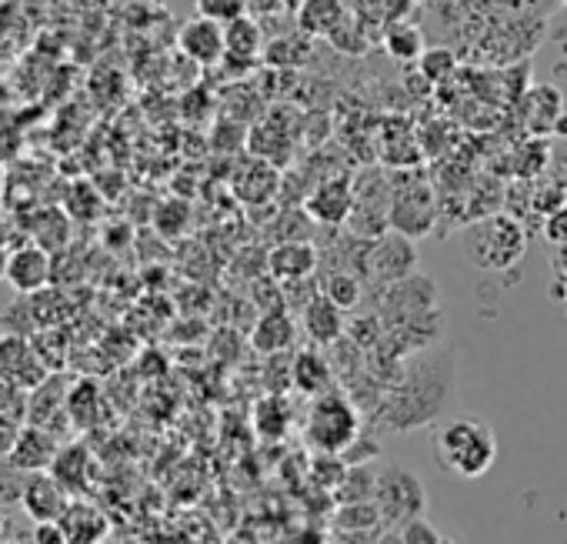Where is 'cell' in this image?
I'll list each match as a JSON object with an SVG mask.
<instances>
[{
    "mask_svg": "<svg viewBox=\"0 0 567 544\" xmlns=\"http://www.w3.org/2000/svg\"><path fill=\"white\" fill-rule=\"evenodd\" d=\"M451 391H454L451 355L444 351V355L417 358L411 368H401V381L394 388H388L381 411H384L388 424L398 431L424 428L427 421H434L441 414Z\"/></svg>",
    "mask_w": 567,
    "mask_h": 544,
    "instance_id": "obj_1",
    "label": "cell"
},
{
    "mask_svg": "<svg viewBox=\"0 0 567 544\" xmlns=\"http://www.w3.org/2000/svg\"><path fill=\"white\" fill-rule=\"evenodd\" d=\"M434 461L457 478H481L497 461V438L481 418H451L434 434Z\"/></svg>",
    "mask_w": 567,
    "mask_h": 544,
    "instance_id": "obj_2",
    "label": "cell"
},
{
    "mask_svg": "<svg viewBox=\"0 0 567 544\" xmlns=\"http://www.w3.org/2000/svg\"><path fill=\"white\" fill-rule=\"evenodd\" d=\"M527 250V230L511 214L477 217L464 227V254L477 270H507L520 264Z\"/></svg>",
    "mask_w": 567,
    "mask_h": 544,
    "instance_id": "obj_3",
    "label": "cell"
},
{
    "mask_svg": "<svg viewBox=\"0 0 567 544\" xmlns=\"http://www.w3.org/2000/svg\"><path fill=\"white\" fill-rule=\"evenodd\" d=\"M358 438H361V414L344 391L331 388L311 401L305 418V441L315 454H344Z\"/></svg>",
    "mask_w": 567,
    "mask_h": 544,
    "instance_id": "obj_4",
    "label": "cell"
},
{
    "mask_svg": "<svg viewBox=\"0 0 567 544\" xmlns=\"http://www.w3.org/2000/svg\"><path fill=\"white\" fill-rule=\"evenodd\" d=\"M391 194H394V181L388 174H378L374 167L361 171L354 177V211L351 220L344 224L348 234L364 237V240H378L381 234L391 230Z\"/></svg>",
    "mask_w": 567,
    "mask_h": 544,
    "instance_id": "obj_5",
    "label": "cell"
},
{
    "mask_svg": "<svg viewBox=\"0 0 567 544\" xmlns=\"http://www.w3.org/2000/svg\"><path fill=\"white\" fill-rule=\"evenodd\" d=\"M394 181V194H391V230L417 240L427 237L437 227V197L434 187L424 177L404 174V177H391Z\"/></svg>",
    "mask_w": 567,
    "mask_h": 544,
    "instance_id": "obj_6",
    "label": "cell"
},
{
    "mask_svg": "<svg viewBox=\"0 0 567 544\" xmlns=\"http://www.w3.org/2000/svg\"><path fill=\"white\" fill-rule=\"evenodd\" d=\"M374 504L381 511V524L401 531L404 524L417 521L427 507L424 497V484L417 481V474H411L408 468H384L378 471V487H374Z\"/></svg>",
    "mask_w": 567,
    "mask_h": 544,
    "instance_id": "obj_7",
    "label": "cell"
},
{
    "mask_svg": "<svg viewBox=\"0 0 567 544\" xmlns=\"http://www.w3.org/2000/svg\"><path fill=\"white\" fill-rule=\"evenodd\" d=\"M417 275V247L411 237L398 234V230H388L381 234L378 240H371V250H368V278L364 285H378L381 291Z\"/></svg>",
    "mask_w": 567,
    "mask_h": 544,
    "instance_id": "obj_8",
    "label": "cell"
},
{
    "mask_svg": "<svg viewBox=\"0 0 567 544\" xmlns=\"http://www.w3.org/2000/svg\"><path fill=\"white\" fill-rule=\"evenodd\" d=\"M437 311V285L424 275H411L391 288L381 291V318L388 325V331L394 328H404L424 315H434Z\"/></svg>",
    "mask_w": 567,
    "mask_h": 544,
    "instance_id": "obj_9",
    "label": "cell"
},
{
    "mask_svg": "<svg viewBox=\"0 0 567 544\" xmlns=\"http://www.w3.org/2000/svg\"><path fill=\"white\" fill-rule=\"evenodd\" d=\"M354 211V177L334 174L315 184V191L305 197V214L321 227H344Z\"/></svg>",
    "mask_w": 567,
    "mask_h": 544,
    "instance_id": "obj_10",
    "label": "cell"
},
{
    "mask_svg": "<svg viewBox=\"0 0 567 544\" xmlns=\"http://www.w3.org/2000/svg\"><path fill=\"white\" fill-rule=\"evenodd\" d=\"M54 281V254L34 240H24L11 250V264H8V285L21 295H41L48 291V285Z\"/></svg>",
    "mask_w": 567,
    "mask_h": 544,
    "instance_id": "obj_11",
    "label": "cell"
},
{
    "mask_svg": "<svg viewBox=\"0 0 567 544\" xmlns=\"http://www.w3.org/2000/svg\"><path fill=\"white\" fill-rule=\"evenodd\" d=\"M321 267V250L311 240H280L267 250V275L280 285L315 278Z\"/></svg>",
    "mask_w": 567,
    "mask_h": 544,
    "instance_id": "obj_12",
    "label": "cell"
},
{
    "mask_svg": "<svg viewBox=\"0 0 567 544\" xmlns=\"http://www.w3.org/2000/svg\"><path fill=\"white\" fill-rule=\"evenodd\" d=\"M177 48L184 58H190L200 68H214L224 61L227 48H224V24L207 21V18H190L181 34H177Z\"/></svg>",
    "mask_w": 567,
    "mask_h": 544,
    "instance_id": "obj_13",
    "label": "cell"
},
{
    "mask_svg": "<svg viewBox=\"0 0 567 544\" xmlns=\"http://www.w3.org/2000/svg\"><path fill=\"white\" fill-rule=\"evenodd\" d=\"M264 44L267 41H264L260 21H254V18L244 14V18L224 24V48H227V54H224L220 64L237 68V71H247V68H254L264 58Z\"/></svg>",
    "mask_w": 567,
    "mask_h": 544,
    "instance_id": "obj_14",
    "label": "cell"
},
{
    "mask_svg": "<svg viewBox=\"0 0 567 544\" xmlns=\"http://www.w3.org/2000/svg\"><path fill=\"white\" fill-rule=\"evenodd\" d=\"M61 444H58V434L48 431V428H38V424H24L14 451H11V468L24 471V474H41V471H51L54 458H58Z\"/></svg>",
    "mask_w": 567,
    "mask_h": 544,
    "instance_id": "obj_15",
    "label": "cell"
},
{
    "mask_svg": "<svg viewBox=\"0 0 567 544\" xmlns=\"http://www.w3.org/2000/svg\"><path fill=\"white\" fill-rule=\"evenodd\" d=\"M21 504L34 517V524H41V521H58L64 514V507L71 504V494L54 481L51 471H41V474H28Z\"/></svg>",
    "mask_w": 567,
    "mask_h": 544,
    "instance_id": "obj_16",
    "label": "cell"
},
{
    "mask_svg": "<svg viewBox=\"0 0 567 544\" xmlns=\"http://www.w3.org/2000/svg\"><path fill=\"white\" fill-rule=\"evenodd\" d=\"M58 521H61V527H64L68 544H104V537H107V531H111L107 514H104L97 504L84 501V497H74V501L64 507V514H61Z\"/></svg>",
    "mask_w": 567,
    "mask_h": 544,
    "instance_id": "obj_17",
    "label": "cell"
},
{
    "mask_svg": "<svg viewBox=\"0 0 567 544\" xmlns=\"http://www.w3.org/2000/svg\"><path fill=\"white\" fill-rule=\"evenodd\" d=\"M277 187H280L277 167L267 164V161H260V157H247V161L237 167V174H234V194H237L244 204H250V207L270 204V197L277 194Z\"/></svg>",
    "mask_w": 567,
    "mask_h": 544,
    "instance_id": "obj_18",
    "label": "cell"
},
{
    "mask_svg": "<svg viewBox=\"0 0 567 544\" xmlns=\"http://www.w3.org/2000/svg\"><path fill=\"white\" fill-rule=\"evenodd\" d=\"M301 328L305 335L321 345V348H334L338 341L348 338V318L338 305H331L324 295H318L305 311H301Z\"/></svg>",
    "mask_w": 567,
    "mask_h": 544,
    "instance_id": "obj_19",
    "label": "cell"
},
{
    "mask_svg": "<svg viewBox=\"0 0 567 544\" xmlns=\"http://www.w3.org/2000/svg\"><path fill=\"white\" fill-rule=\"evenodd\" d=\"M295 338H298V325L291 311H264L250 331V348L264 358H274V355L291 351Z\"/></svg>",
    "mask_w": 567,
    "mask_h": 544,
    "instance_id": "obj_20",
    "label": "cell"
},
{
    "mask_svg": "<svg viewBox=\"0 0 567 544\" xmlns=\"http://www.w3.org/2000/svg\"><path fill=\"white\" fill-rule=\"evenodd\" d=\"M291 384H295L301 394L318 398V394H324V391L334 388V365H331L321 351L305 348V351H298L295 361H291Z\"/></svg>",
    "mask_w": 567,
    "mask_h": 544,
    "instance_id": "obj_21",
    "label": "cell"
},
{
    "mask_svg": "<svg viewBox=\"0 0 567 544\" xmlns=\"http://www.w3.org/2000/svg\"><path fill=\"white\" fill-rule=\"evenodd\" d=\"M344 18H348L344 0H305L295 14V28L315 41V38H331Z\"/></svg>",
    "mask_w": 567,
    "mask_h": 544,
    "instance_id": "obj_22",
    "label": "cell"
},
{
    "mask_svg": "<svg viewBox=\"0 0 567 544\" xmlns=\"http://www.w3.org/2000/svg\"><path fill=\"white\" fill-rule=\"evenodd\" d=\"M291 141H295V134L288 127H280L277 121H264V124L247 131L250 157H260V161H267L274 167L291 161Z\"/></svg>",
    "mask_w": 567,
    "mask_h": 544,
    "instance_id": "obj_23",
    "label": "cell"
},
{
    "mask_svg": "<svg viewBox=\"0 0 567 544\" xmlns=\"http://www.w3.org/2000/svg\"><path fill=\"white\" fill-rule=\"evenodd\" d=\"M51 474L54 481L68 491V494H84L87 484H91V454L84 444H64L51 464Z\"/></svg>",
    "mask_w": 567,
    "mask_h": 544,
    "instance_id": "obj_24",
    "label": "cell"
},
{
    "mask_svg": "<svg viewBox=\"0 0 567 544\" xmlns=\"http://www.w3.org/2000/svg\"><path fill=\"white\" fill-rule=\"evenodd\" d=\"M267 68L274 71H298L311 61V38L295 31V34H280V38H270L264 44V58H260Z\"/></svg>",
    "mask_w": 567,
    "mask_h": 544,
    "instance_id": "obj_25",
    "label": "cell"
},
{
    "mask_svg": "<svg viewBox=\"0 0 567 544\" xmlns=\"http://www.w3.org/2000/svg\"><path fill=\"white\" fill-rule=\"evenodd\" d=\"M291 424H295V418H291V408L284 394H264L254 404V428L264 441H280L291 431Z\"/></svg>",
    "mask_w": 567,
    "mask_h": 544,
    "instance_id": "obj_26",
    "label": "cell"
},
{
    "mask_svg": "<svg viewBox=\"0 0 567 544\" xmlns=\"http://www.w3.org/2000/svg\"><path fill=\"white\" fill-rule=\"evenodd\" d=\"M381 48H384L394 61L414 64V61L424 58L427 41H424V31H421V28H414V24H408V21H398V24H388V28H384Z\"/></svg>",
    "mask_w": 567,
    "mask_h": 544,
    "instance_id": "obj_27",
    "label": "cell"
},
{
    "mask_svg": "<svg viewBox=\"0 0 567 544\" xmlns=\"http://www.w3.org/2000/svg\"><path fill=\"white\" fill-rule=\"evenodd\" d=\"M321 295L348 315L364 301V281L354 275V270H328L321 281Z\"/></svg>",
    "mask_w": 567,
    "mask_h": 544,
    "instance_id": "obj_28",
    "label": "cell"
},
{
    "mask_svg": "<svg viewBox=\"0 0 567 544\" xmlns=\"http://www.w3.org/2000/svg\"><path fill=\"white\" fill-rule=\"evenodd\" d=\"M328 44L341 54H351V58H361L374 48V28H368L361 18H354L348 11V18L334 28V34L328 38Z\"/></svg>",
    "mask_w": 567,
    "mask_h": 544,
    "instance_id": "obj_29",
    "label": "cell"
},
{
    "mask_svg": "<svg viewBox=\"0 0 567 544\" xmlns=\"http://www.w3.org/2000/svg\"><path fill=\"white\" fill-rule=\"evenodd\" d=\"M34 358V341L28 335H0V381H14Z\"/></svg>",
    "mask_w": 567,
    "mask_h": 544,
    "instance_id": "obj_30",
    "label": "cell"
},
{
    "mask_svg": "<svg viewBox=\"0 0 567 544\" xmlns=\"http://www.w3.org/2000/svg\"><path fill=\"white\" fill-rule=\"evenodd\" d=\"M68 234H71V220H68V214L64 211H41V217H38V224L31 227V237H34V244H41V247H48L51 254L54 250H61L64 244H68Z\"/></svg>",
    "mask_w": 567,
    "mask_h": 544,
    "instance_id": "obj_31",
    "label": "cell"
},
{
    "mask_svg": "<svg viewBox=\"0 0 567 544\" xmlns=\"http://www.w3.org/2000/svg\"><path fill=\"white\" fill-rule=\"evenodd\" d=\"M417 64H421V78H424L427 84L447 81V78H454V71H457V58H454V51H447V48H427L424 58H421Z\"/></svg>",
    "mask_w": 567,
    "mask_h": 544,
    "instance_id": "obj_32",
    "label": "cell"
},
{
    "mask_svg": "<svg viewBox=\"0 0 567 544\" xmlns=\"http://www.w3.org/2000/svg\"><path fill=\"white\" fill-rule=\"evenodd\" d=\"M194 11H197V18L230 24L247 14V0H194Z\"/></svg>",
    "mask_w": 567,
    "mask_h": 544,
    "instance_id": "obj_33",
    "label": "cell"
},
{
    "mask_svg": "<svg viewBox=\"0 0 567 544\" xmlns=\"http://www.w3.org/2000/svg\"><path fill=\"white\" fill-rule=\"evenodd\" d=\"M187 220H190V207H187L184 201H167V204H161L157 214H154V224H157V230H161L164 237L184 234Z\"/></svg>",
    "mask_w": 567,
    "mask_h": 544,
    "instance_id": "obj_34",
    "label": "cell"
},
{
    "mask_svg": "<svg viewBox=\"0 0 567 544\" xmlns=\"http://www.w3.org/2000/svg\"><path fill=\"white\" fill-rule=\"evenodd\" d=\"M338 524L351 527V531H368L374 524H381V511L374 501H358V504H344L338 511Z\"/></svg>",
    "mask_w": 567,
    "mask_h": 544,
    "instance_id": "obj_35",
    "label": "cell"
},
{
    "mask_svg": "<svg viewBox=\"0 0 567 544\" xmlns=\"http://www.w3.org/2000/svg\"><path fill=\"white\" fill-rule=\"evenodd\" d=\"M0 414L28 421V394L14 381H0Z\"/></svg>",
    "mask_w": 567,
    "mask_h": 544,
    "instance_id": "obj_36",
    "label": "cell"
},
{
    "mask_svg": "<svg viewBox=\"0 0 567 544\" xmlns=\"http://www.w3.org/2000/svg\"><path fill=\"white\" fill-rule=\"evenodd\" d=\"M348 11L361 18L368 28H388V0H351Z\"/></svg>",
    "mask_w": 567,
    "mask_h": 544,
    "instance_id": "obj_37",
    "label": "cell"
},
{
    "mask_svg": "<svg viewBox=\"0 0 567 544\" xmlns=\"http://www.w3.org/2000/svg\"><path fill=\"white\" fill-rule=\"evenodd\" d=\"M540 234L554 244V247H567V204H560L557 211H550L540 224Z\"/></svg>",
    "mask_w": 567,
    "mask_h": 544,
    "instance_id": "obj_38",
    "label": "cell"
},
{
    "mask_svg": "<svg viewBox=\"0 0 567 544\" xmlns=\"http://www.w3.org/2000/svg\"><path fill=\"white\" fill-rule=\"evenodd\" d=\"M401 541H404V544H441L444 537H441L424 517H417V521H411V524L401 527Z\"/></svg>",
    "mask_w": 567,
    "mask_h": 544,
    "instance_id": "obj_39",
    "label": "cell"
},
{
    "mask_svg": "<svg viewBox=\"0 0 567 544\" xmlns=\"http://www.w3.org/2000/svg\"><path fill=\"white\" fill-rule=\"evenodd\" d=\"M21 431H24V421L0 414V458H11V451H14Z\"/></svg>",
    "mask_w": 567,
    "mask_h": 544,
    "instance_id": "obj_40",
    "label": "cell"
},
{
    "mask_svg": "<svg viewBox=\"0 0 567 544\" xmlns=\"http://www.w3.org/2000/svg\"><path fill=\"white\" fill-rule=\"evenodd\" d=\"M31 544H68L61 521H41V524H34V531H31Z\"/></svg>",
    "mask_w": 567,
    "mask_h": 544,
    "instance_id": "obj_41",
    "label": "cell"
},
{
    "mask_svg": "<svg viewBox=\"0 0 567 544\" xmlns=\"http://www.w3.org/2000/svg\"><path fill=\"white\" fill-rule=\"evenodd\" d=\"M18 244H24V240H21V234H18V220H14V214H11V211L0 207V247L14 250Z\"/></svg>",
    "mask_w": 567,
    "mask_h": 544,
    "instance_id": "obj_42",
    "label": "cell"
},
{
    "mask_svg": "<svg viewBox=\"0 0 567 544\" xmlns=\"http://www.w3.org/2000/svg\"><path fill=\"white\" fill-rule=\"evenodd\" d=\"M277 14H288L284 11V4L280 0H247V18H254V21H267V18H277Z\"/></svg>",
    "mask_w": 567,
    "mask_h": 544,
    "instance_id": "obj_43",
    "label": "cell"
},
{
    "mask_svg": "<svg viewBox=\"0 0 567 544\" xmlns=\"http://www.w3.org/2000/svg\"><path fill=\"white\" fill-rule=\"evenodd\" d=\"M8 264H11V250L0 247V281H8Z\"/></svg>",
    "mask_w": 567,
    "mask_h": 544,
    "instance_id": "obj_44",
    "label": "cell"
},
{
    "mask_svg": "<svg viewBox=\"0 0 567 544\" xmlns=\"http://www.w3.org/2000/svg\"><path fill=\"white\" fill-rule=\"evenodd\" d=\"M554 134H557V137H567V114H560V117L554 121Z\"/></svg>",
    "mask_w": 567,
    "mask_h": 544,
    "instance_id": "obj_45",
    "label": "cell"
},
{
    "mask_svg": "<svg viewBox=\"0 0 567 544\" xmlns=\"http://www.w3.org/2000/svg\"><path fill=\"white\" fill-rule=\"evenodd\" d=\"M280 4H284V11H288V14H298V8L305 4V0H280Z\"/></svg>",
    "mask_w": 567,
    "mask_h": 544,
    "instance_id": "obj_46",
    "label": "cell"
},
{
    "mask_svg": "<svg viewBox=\"0 0 567 544\" xmlns=\"http://www.w3.org/2000/svg\"><path fill=\"white\" fill-rule=\"evenodd\" d=\"M0 544H21V541H0Z\"/></svg>",
    "mask_w": 567,
    "mask_h": 544,
    "instance_id": "obj_47",
    "label": "cell"
},
{
    "mask_svg": "<svg viewBox=\"0 0 567 544\" xmlns=\"http://www.w3.org/2000/svg\"><path fill=\"white\" fill-rule=\"evenodd\" d=\"M441 544H451V541H441Z\"/></svg>",
    "mask_w": 567,
    "mask_h": 544,
    "instance_id": "obj_48",
    "label": "cell"
},
{
    "mask_svg": "<svg viewBox=\"0 0 567 544\" xmlns=\"http://www.w3.org/2000/svg\"><path fill=\"white\" fill-rule=\"evenodd\" d=\"M560 4H567V0H560Z\"/></svg>",
    "mask_w": 567,
    "mask_h": 544,
    "instance_id": "obj_49",
    "label": "cell"
}]
</instances>
